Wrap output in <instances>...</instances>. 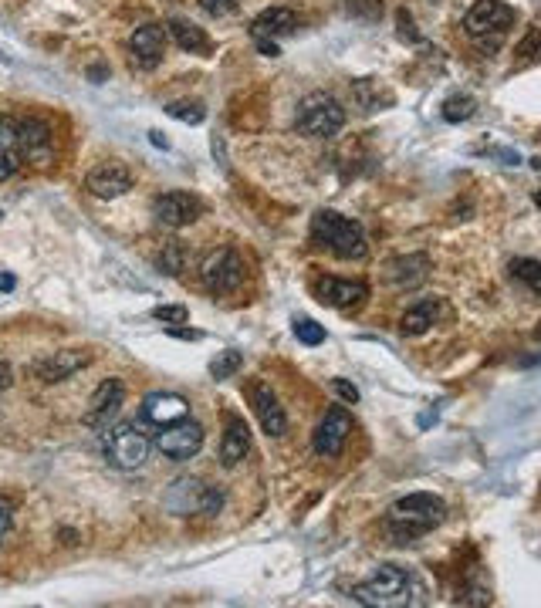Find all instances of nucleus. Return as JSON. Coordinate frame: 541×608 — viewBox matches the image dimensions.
<instances>
[{"mask_svg": "<svg viewBox=\"0 0 541 608\" xmlns=\"http://www.w3.org/2000/svg\"><path fill=\"white\" fill-rule=\"evenodd\" d=\"M345 14L359 17V21H379L383 17V0H342Z\"/></svg>", "mask_w": 541, "mask_h": 608, "instance_id": "nucleus-32", "label": "nucleus"}, {"mask_svg": "<svg viewBox=\"0 0 541 608\" xmlns=\"http://www.w3.org/2000/svg\"><path fill=\"white\" fill-rule=\"evenodd\" d=\"M244 365V355L237 352V348H224V352H217V359L210 362V375H214L217 382L230 379V375H237Z\"/></svg>", "mask_w": 541, "mask_h": 608, "instance_id": "nucleus-27", "label": "nucleus"}, {"mask_svg": "<svg viewBox=\"0 0 541 608\" xmlns=\"http://www.w3.org/2000/svg\"><path fill=\"white\" fill-rule=\"evenodd\" d=\"M447 504L437 494H406L386 514V531L396 544H410L443 524Z\"/></svg>", "mask_w": 541, "mask_h": 608, "instance_id": "nucleus-1", "label": "nucleus"}, {"mask_svg": "<svg viewBox=\"0 0 541 608\" xmlns=\"http://www.w3.org/2000/svg\"><path fill=\"white\" fill-rule=\"evenodd\" d=\"M102 453H105V460H109L112 467L139 470V467H146L149 453H153V440H149V436L136 423L105 426Z\"/></svg>", "mask_w": 541, "mask_h": 608, "instance_id": "nucleus-6", "label": "nucleus"}, {"mask_svg": "<svg viewBox=\"0 0 541 608\" xmlns=\"http://www.w3.org/2000/svg\"><path fill=\"white\" fill-rule=\"evenodd\" d=\"M166 44H170V34H166L163 24H143V28H136L129 38L132 65L143 68V71H153L156 65H163Z\"/></svg>", "mask_w": 541, "mask_h": 608, "instance_id": "nucleus-12", "label": "nucleus"}, {"mask_svg": "<svg viewBox=\"0 0 541 608\" xmlns=\"http://www.w3.org/2000/svg\"><path fill=\"white\" fill-rule=\"evenodd\" d=\"M88 75L95 78V85H99V78H105V68L102 65H95V68H88Z\"/></svg>", "mask_w": 541, "mask_h": 608, "instance_id": "nucleus-44", "label": "nucleus"}, {"mask_svg": "<svg viewBox=\"0 0 541 608\" xmlns=\"http://www.w3.org/2000/svg\"><path fill=\"white\" fill-rule=\"evenodd\" d=\"M149 139H153V146H159V149H170V142L159 136V132H149Z\"/></svg>", "mask_w": 541, "mask_h": 608, "instance_id": "nucleus-43", "label": "nucleus"}, {"mask_svg": "<svg viewBox=\"0 0 541 608\" xmlns=\"http://www.w3.org/2000/svg\"><path fill=\"white\" fill-rule=\"evenodd\" d=\"M514 21H518V14H514V7H508L504 0H477L464 17V31L470 41L481 44V51L491 55V51H498L501 41L508 38Z\"/></svg>", "mask_w": 541, "mask_h": 608, "instance_id": "nucleus-3", "label": "nucleus"}, {"mask_svg": "<svg viewBox=\"0 0 541 608\" xmlns=\"http://www.w3.org/2000/svg\"><path fill=\"white\" fill-rule=\"evenodd\" d=\"M247 453H251V429H247L241 416H227L224 440H220V463L224 467H237Z\"/></svg>", "mask_w": 541, "mask_h": 608, "instance_id": "nucleus-22", "label": "nucleus"}, {"mask_svg": "<svg viewBox=\"0 0 541 608\" xmlns=\"http://www.w3.org/2000/svg\"><path fill=\"white\" fill-rule=\"evenodd\" d=\"M166 115L176 122H186V125H200L207 119V109L200 102H190V98H180V102H170L166 105Z\"/></svg>", "mask_w": 541, "mask_h": 608, "instance_id": "nucleus-29", "label": "nucleus"}, {"mask_svg": "<svg viewBox=\"0 0 541 608\" xmlns=\"http://www.w3.org/2000/svg\"><path fill=\"white\" fill-rule=\"evenodd\" d=\"M190 416V402H186L180 392H149L143 399V419L149 426H170L176 419Z\"/></svg>", "mask_w": 541, "mask_h": 608, "instance_id": "nucleus-18", "label": "nucleus"}, {"mask_svg": "<svg viewBox=\"0 0 541 608\" xmlns=\"http://www.w3.org/2000/svg\"><path fill=\"white\" fill-rule=\"evenodd\" d=\"M511 274L518 277V281H525L531 294L541 291V264L535 261V257H514Z\"/></svg>", "mask_w": 541, "mask_h": 608, "instance_id": "nucleus-28", "label": "nucleus"}, {"mask_svg": "<svg viewBox=\"0 0 541 608\" xmlns=\"http://www.w3.org/2000/svg\"><path fill=\"white\" fill-rule=\"evenodd\" d=\"M224 504H227L224 490H217V487H207V490H203V504H200V514H203V517H217L220 511H224Z\"/></svg>", "mask_w": 541, "mask_h": 608, "instance_id": "nucleus-35", "label": "nucleus"}, {"mask_svg": "<svg viewBox=\"0 0 541 608\" xmlns=\"http://www.w3.org/2000/svg\"><path fill=\"white\" fill-rule=\"evenodd\" d=\"M170 335H173V338H186V342H200V338H203L200 332H193V328H180V325H173Z\"/></svg>", "mask_w": 541, "mask_h": 608, "instance_id": "nucleus-42", "label": "nucleus"}, {"mask_svg": "<svg viewBox=\"0 0 541 608\" xmlns=\"http://www.w3.org/2000/svg\"><path fill=\"white\" fill-rule=\"evenodd\" d=\"M122 402H126V382H122V379H105L102 386L92 392V399H88V409H85L82 423L92 426V429H105L115 416H119Z\"/></svg>", "mask_w": 541, "mask_h": 608, "instance_id": "nucleus-13", "label": "nucleus"}, {"mask_svg": "<svg viewBox=\"0 0 541 608\" xmlns=\"http://www.w3.org/2000/svg\"><path fill=\"white\" fill-rule=\"evenodd\" d=\"M386 277H389V284H393L396 291H416L430 277V257L427 254L396 257V261H389Z\"/></svg>", "mask_w": 541, "mask_h": 608, "instance_id": "nucleus-19", "label": "nucleus"}, {"mask_svg": "<svg viewBox=\"0 0 541 608\" xmlns=\"http://www.w3.org/2000/svg\"><path fill=\"white\" fill-rule=\"evenodd\" d=\"M153 318L173 328V325H186V321H190V311H186L183 304H159V308H153Z\"/></svg>", "mask_w": 541, "mask_h": 608, "instance_id": "nucleus-33", "label": "nucleus"}, {"mask_svg": "<svg viewBox=\"0 0 541 608\" xmlns=\"http://www.w3.org/2000/svg\"><path fill=\"white\" fill-rule=\"evenodd\" d=\"M474 112H477V102L470 95H450L447 102H443V119L454 122V125L474 119Z\"/></svg>", "mask_w": 541, "mask_h": 608, "instance_id": "nucleus-30", "label": "nucleus"}, {"mask_svg": "<svg viewBox=\"0 0 541 608\" xmlns=\"http://www.w3.org/2000/svg\"><path fill=\"white\" fill-rule=\"evenodd\" d=\"M349 433H352V416L345 413L342 406H332L322 416V423L315 426V436H312L315 453L325 456V460H335V456H342L345 443H349Z\"/></svg>", "mask_w": 541, "mask_h": 608, "instance_id": "nucleus-11", "label": "nucleus"}, {"mask_svg": "<svg viewBox=\"0 0 541 608\" xmlns=\"http://www.w3.org/2000/svg\"><path fill=\"white\" fill-rule=\"evenodd\" d=\"M197 4H200L210 17H227V14H234L237 7H241V0H197Z\"/></svg>", "mask_w": 541, "mask_h": 608, "instance_id": "nucleus-37", "label": "nucleus"}, {"mask_svg": "<svg viewBox=\"0 0 541 608\" xmlns=\"http://www.w3.org/2000/svg\"><path fill=\"white\" fill-rule=\"evenodd\" d=\"M312 244L335 254L339 261H362L369 250L362 223L335 210H318L312 217Z\"/></svg>", "mask_w": 541, "mask_h": 608, "instance_id": "nucleus-2", "label": "nucleus"}, {"mask_svg": "<svg viewBox=\"0 0 541 608\" xmlns=\"http://www.w3.org/2000/svg\"><path fill=\"white\" fill-rule=\"evenodd\" d=\"M0 217H4V213H0Z\"/></svg>", "mask_w": 541, "mask_h": 608, "instance_id": "nucleus-45", "label": "nucleus"}, {"mask_svg": "<svg viewBox=\"0 0 541 608\" xmlns=\"http://www.w3.org/2000/svg\"><path fill=\"white\" fill-rule=\"evenodd\" d=\"M156 267H159V274H170L176 277L186 267V250L180 240H170V244H163V250L156 254Z\"/></svg>", "mask_w": 541, "mask_h": 608, "instance_id": "nucleus-26", "label": "nucleus"}, {"mask_svg": "<svg viewBox=\"0 0 541 608\" xmlns=\"http://www.w3.org/2000/svg\"><path fill=\"white\" fill-rule=\"evenodd\" d=\"M345 125V105L328 92H312L298 102L295 129L305 139H332Z\"/></svg>", "mask_w": 541, "mask_h": 608, "instance_id": "nucleus-4", "label": "nucleus"}, {"mask_svg": "<svg viewBox=\"0 0 541 608\" xmlns=\"http://www.w3.org/2000/svg\"><path fill=\"white\" fill-rule=\"evenodd\" d=\"M254 44H257V51H261V55H268V58H278V55H281L278 41H268V38H254Z\"/></svg>", "mask_w": 541, "mask_h": 608, "instance_id": "nucleus-41", "label": "nucleus"}, {"mask_svg": "<svg viewBox=\"0 0 541 608\" xmlns=\"http://www.w3.org/2000/svg\"><path fill=\"white\" fill-rule=\"evenodd\" d=\"M153 446L159 453L166 456V460H190V456L200 453L203 446V426L197 423V419H176V423L170 426H159V433L153 436Z\"/></svg>", "mask_w": 541, "mask_h": 608, "instance_id": "nucleus-8", "label": "nucleus"}, {"mask_svg": "<svg viewBox=\"0 0 541 608\" xmlns=\"http://www.w3.org/2000/svg\"><path fill=\"white\" fill-rule=\"evenodd\" d=\"M244 277H247V264H244V257L237 254L234 247H214L200 261V284L210 294H234V291H241Z\"/></svg>", "mask_w": 541, "mask_h": 608, "instance_id": "nucleus-7", "label": "nucleus"}, {"mask_svg": "<svg viewBox=\"0 0 541 608\" xmlns=\"http://www.w3.org/2000/svg\"><path fill=\"white\" fill-rule=\"evenodd\" d=\"M200 213H203V203L193 193H183V190H170L153 200V217L159 227H170V230L190 227V223L200 220Z\"/></svg>", "mask_w": 541, "mask_h": 608, "instance_id": "nucleus-10", "label": "nucleus"}, {"mask_svg": "<svg viewBox=\"0 0 541 608\" xmlns=\"http://www.w3.org/2000/svg\"><path fill=\"white\" fill-rule=\"evenodd\" d=\"M352 102H356L359 112H383L393 105V92L379 82V78H356L352 82Z\"/></svg>", "mask_w": 541, "mask_h": 608, "instance_id": "nucleus-23", "label": "nucleus"}, {"mask_svg": "<svg viewBox=\"0 0 541 608\" xmlns=\"http://www.w3.org/2000/svg\"><path fill=\"white\" fill-rule=\"evenodd\" d=\"M88 362H92V355L82 352V348L51 352V355H44V359L34 362V379L44 382V386H55V382H65V379H72L75 372H82Z\"/></svg>", "mask_w": 541, "mask_h": 608, "instance_id": "nucleus-15", "label": "nucleus"}, {"mask_svg": "<svg viewBox=\"0 0 541 608\" xmlns=\"http://www.w3.org/2000/svg\"><path fill=\"white\" fill-rule=\"evenodd\" d=\"M298 31V14L291 7H268L254 17L251 24V38H268V41H278V38H288V34Z\"/></svg>", "mask_w": 541, "mask_h": 608, "instance_id": "nucleus-20", "label": "nucleus"}, {"mask_svg": "<svg viewBox=\"0 0 541 608\" xmlns=\"http://www.w3.org/2000/svg\"><path fill=\"white\" fill-rule=\"evenodd\" d=\"M315 294H318V301L328 304V308L352 311V308H362V304H366L369 284L366 281H349V277H318Z\"/></svg>", "mask_w": 541, "mask_h": 608, "instance_id": "nucleus-14", "label": "nucleus"}, {"mask_svg": "<svg viewBox=\"0 0 541 608\" xmlns=\"http://www.w3.org/2000/svg\"><path fill=\"white\" fill-rule=\"evenodd\" d=\"M440 315V301L437 298H427L420 304H413V308H406V315L399 318V332L406 338H416V335H427L433 328V321Z\"/></svg>", "mask_w": 541, "mask_h": 608, "instance_id": "nucleus-25", "label": "nucleus"}, {"mask_svg": "<svg viewBox=\"0 0 541 608\" xmlns=\"http://www.w3.org/2000/svg\"><path fill=\"white\" fill-rule=\"evenodd\" d=\"M332 392L342 402H349V406H352V402H359V389L352 386V382H345V379H332Z\"/></svg>", "mask_w": 541, "mask_h": 608, "instance_id": "nucleus-39", "label": "nucleus"}, {"mask_svg": "<svg viewBox=\"0 0 541 608\" xmlns=\"http://www.w3.org/2000/svg\"><path fill=\"white\" fill-rule=\"evenodd\" d=\"M413 575L399 565H379L372 568L366 581L352 588V602L359 605H406L413 602Z\"/></svg>", "mask_w": 541, "mask_h": 608, "instance_id": "nucleus-5", "label": "nucleus"}, {"mask_svg": "<svg viewBox=\"0 0 541 608\" xmlns=\"http://www.w3.org/2000/svg\"><path fill=\"white\" fill-rule=\"evenodd\" d=\"M17 149H21L24 163L48 166L51 156H55V136H51V125L38 119V115L17 119Z\"/></svg>", "mask_w": 541, "mask_h": 608, "instance_id": "nucleus-9", "label": "nucleus"}, {"mask_svg": "<svg viewBox=\"0 0 541 608\" xmlns=\"http://www.w3.org/2000/svg\"><path fill=\"white\" fill-rule=\"evenodd\" d=\"M85 186L99 200H119L132 190V173L122 163H99L85 176Z\"/></svg>", "mask_w": 541, "mask_h": 608, "instance_id": "nucleus-16", "label": "nucleus"}, {"mask_svg": "<svg viewBox=\"0 0 541 608\" xmlns=\"http://www.w3.org/2000/svg\"><path fill=\"white\" fill-rule=\"evenodd\" d=\"M203 490H207V484L197 477H180L176 484L166 490V497H163V504H166V511H173V514H200V504H203Z\"/></svg>", "mask_w": 541, "mask_h": 608, "instance_id": "nucleus-21", "label": "nucleus"}, {"mask_svg": "<svg viewBox=\"0 0 541 608\" xmlns=\"http://www.w3.org/2000/svg\"><path fill=\"white\" fill-rule=\"evenodd\" d=\"M396 24H399V38H403V41H413V44H420V41H423V34L416 31L413 14L406 11V7H399V11H396Z\"/></svg>", "mask_w": 541, "mask_h": 608, "instance_id": "nucleus-36", "label": "nucleus"}, {"mask_svg": "<svg viewBox=\"0 0 541 608\" xmlns=\"http://www.w3.org/2000/svg\"><path fill=\"white\" fill-rule=\"evenodd\" d=\"M518 55L525 58V61H535V55H538V28H535V24L528 28L525 41L518 44Z\"/></svg>", "mask_w": 541, "mask_h": 608, "instance_id": "nucleus-38", "label": "nucleus"}, {"mask_svg": "<svg viewBox=\"0 0 541 608\" xmlns=\"http://www.w3.org/2000/svg\"><path fill=\"white\" fill-rule=\"evenodd\" d=\"M295 338L301 345H308V348H315V345H322L325 342V328L318 325V321H312V318H295Z\"/></svg>", "mask_w": 541, "mask_h": 608, "instance_id": "nucleus-31", "label": "nucleus"}, {"mask_svg": "<svg viewBox=\"0 0 541 608\" xmlns=\"http://www.w3.org/2000/svg\"><path fill=\"white\" fill-rule=\"evenodd\" d=\"M166 34L176 41V48L190 51V55H210V48H214L207 31L197 28L193 21H183V17H173V21L166 24Z\"/></svg>", "mask_w": 541, "mask_h": 608, "instance_id": "nucleus-24", "label": "nucleus"}, {"mask_svg": "<svg viewBox=\"0 0 541 608\" xmlns=\"http://www.w3.org/2000/svg\"><path fill=\"white\" fill-rule=\"evenodd\" d=\"M0 152H21L17 149V119L0 115Z\"/></svg>", "mask_w": 541, "mask_h": 608, "instance_id": "nucleus-34", "label": "nucleus"}, {"mask_svg": "<svg viewBox=\"0 0 541 608\" xmlns=\"http://www.w3.org/2000/svg\"><path fill=\"white\" fill-rule=\"evenodd\" d=\"M11 521H14V504L7 497H0V541H4L7 531H11Z\"/></svg>", "mask_w": 541, "mask_h": 608, "instance_id": "nucleus-40", "label": "nucleus"}, {"mask_svg": "<svg viewBox=\"0 0 541 608\" xmlns=\"http://www.w3.org/2000/svg\"><path fill=\"white\" fill-rule=\"evenodd\" d=\"M251 406H254L257 419H261V429H264L268 436H285V433H288V416H285V409H281V402H278V396L271 392V386H264L261 379L251 382Z\"/></svg>", "mask_w": 541, "mask_h": 608, "instance_id": "nucleus-17", "label": "nucleus"}]
</instances>
